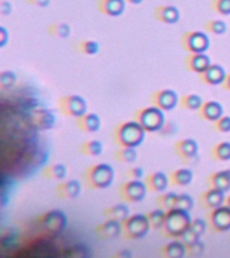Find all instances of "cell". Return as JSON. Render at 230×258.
Listing matches in <instances>:
<instances>
[{"instance_id": "obj_1", "label": "cell", "mask_w": 230, "mask_h": 258, "mask_svg": "<svg viewBox=\"0 0 230 258\" xmlns=\"http://www.w3.org/2000/svg\"><path fill=\"white\" fill-rule=\"evenodd\" d=\"M147 131L137 120H129L117 124L113 131V140L119 147L137 148L145 139Z\"/></svg>"}, {"instance_id": "obj_2", "label": "cell", "mask_w": 230, "mask_h": 258, "mask_svg": "<svg viewBox=\"0 0 230 258\" xmlns=\"http://www.w3.org/2000/svg\"><path fill=\"white\" fill-rule=\"evenodd\" d=\"M83 179L89 189H108L115 181V169L108 163L92 164L84 171Z\"/></svg>"}, {"instance_id": "obj_3", "label": "cell", "mask_w": 230, "mask_h": 258, "mask_svg": "<svg viewBox=\"0 0 230 258\" xmlns=\"http://www.w3.org/2000/svg\"><path fill=\"white\" fill-rule=\"evenodd\" d=\"M191 217L189 211L181 209H171L167 211L166 223L163 226V233L167 237L181 238L186 230L190 229L191 226Z\"/></svg>"}, {"instance_id": "obj_4", "label": "cell", "mask_w": 230, "mask_h": 258, "mask_svg": "<svg viewBox=\"0 0 230 258\" xmlns=\"http://www.w3.org/2000/svg\"><path fill=\"white\" fill-rule=\"evenodd\" d=\"M135 120H137L141 127L147 132L155 133V132H162V129L166 125L165 111L161 108L151 105V107L141 108L135 113Z\"/></svg>"}, {"instance_id": "obj_5", "label": "cell", "mask_w": 230, "mask_h": 258, "mask_svg": "<svg viewBox=\"0 0 230 258\" xmlns=\"http://www.w3.org/2000/svg\"><path fill=\"white\" fill-rule=\"evenodd\" d=\"M58 108L62 115L73 119H79L88 113V103L83 96L66 95L58 100Z\"/></svg>"}, {"instance_id": "obj_6", "label": "cell", "mask_w": 230, "mask_h": 258, "mask_svg": "<svg viewBox=\"0 0 230 258\" xmlns=\"http://www.w3.org/2000/svg\"><path fill=\"white\" fill-rule=\"evenodd\" d=\"M67 218L61 210H50L39 218L41 229L49 235H58L66 229Z\"/></svg>"}, {"instance_id": "obj_7", "label": "cell", "mask_w": 230, "mask_h": 258, "mask_svg": "<svg viewBox=\"0 0 230 258\" xmlns=\"http://www.w3.org/2000/svg\"><path fill=\"white\" fill-rule=\"evenodd\" d=\"M123 229L127 238L139 239L147 235L151 229V223H149L147 214H132L123 223Z\"/></svg>"}, {"instance_id": "obj_8", "label": "cell", "mask_w": 230, "mask_h": 258, "mask_svg": "<svg viewBox=\"0 0 230 258\" xmlns=\"http://www.w3.org/2000/svg\"><path fill=\"white\" fill-rule=\"evenodd\" d=\"M181 46L187 53H206L210 47V38L203 31H186L181 37Z\"/></svg>"}, {"instance_id": "obj_9", "label": "cell", "mask_w": 230, "mask_h": 258, "mask_svg": "<svg viewBox=\"0 0 230 258\" xmlns=\"http://www.w3.org/2000/svg\"><path fill=\"white\" fill-rule=\"evenodd\" d=\"M148 191L147 183L141 179H129L119 187L120 197L128 203H139L145 198Z\"/></svg>"}, {"instance_id": "obj_10", "label": "cell", "mask_w": 230, "mask_h": 258, "mask_svg": "<svg viewBox=\"0 0 230 258\" xmlns=\"http://www.w3.org/2000/svg\"><path fill=\"white\" fill-rule=\"evenodd\" d=\"M29 123L35 131H50L55 125V115L47 108H37L30 113Z\"/></svg>"}, {"instance_id": "obj_11", "label": "cell", "mask_w": 230, "mask_h": 258, "mask_svg": "<svg viewBox=\"0 0 230 258\" xmlns=\"http://www.w3.org/2000/svg\"><path fill=\"white\" fill-rule=\"evenodd\" d=\"M152 105L161 108L162 111H173L177 108V105L179 104V96L175 91L173 89H159V91L154 92L149 97Z\"/></svg>"}, {"instance_id": "obj_12", "label": "cell", "mask_w": 230, "mask_h": 258, "mask_svg": "<svg viewBox=\"0 0 230 258\" xmlns=\"http://www.w3.org/2000/svg\"><path fill=\"white\" fill-rule=\"evenodd\" d=\"M174 151L183 160V163H194V160L198 159L199 144L197 143V140L191 139V137L178 140L174 143Z\"/></svg>"}, {"instance_id": "obj_13", "label": "cell", "mask_w": 230, "mask_h": 258, "mask_svg": "<svg viewBox=\"0 0 230 258\" xmlns=\"http://www.w3.org/2000/svg\"><path fill=\"white\" fill-rule=\"evenodd\" d=\"M210 65H211V59L206 53H189L185 58L186 69L198 74V75L205 73L206 70L210 67Z\"/></svg>"}, {"instance_id": "obj_14", "label": "cell", "mask_w": 230, "mask_h": 258, "mask_svg": "<svg viewBox=\"0 0 230 258\" xmlns=\"http://www.w3.org/2000/svg\"><path fill=\"white\" fill-rule=\"evenodd\" d=\"M210 223L217 231H229L230 230V209L226 205L214 209L209 214Z\"/></svg>"}, {"instance_id": "obj_15", "label": "cell", "mask_w": 230, "mask_h": 258, "mask_svg": "<svg viewBox=\"0 0 230 258\" xmlns=\"http://www.w3.org/2000/svg\"><path fill=\"white\" fill-rule=\"evenodd\" d=\"M226 70L223 69V66L219 63H211L210 67L206 70L205 73L199 74V79L203 83L210 86H218L223 85V82L226 79Z\"/></svg>"}, {"instance_id": "obj_16", "label": "cell", "mask_w": 230, "mask_h": 258, "mask_svg": "<svg viewBox=\"0 0 230 258\" xmlns=\"http://www.w3.org/2000/svg\"><path fill=\"white\" fill-rule=\"evenodd\" d=\"M154 17L158 22L165 23V25H175L181 19V13L175 6L162 5L155 7L154 10Z\"/></svg>"}, {"instance_id": "obj_17", "label": "cell", "mask_w": 230, "mask_h": 258, "mask_svg": "<svg viewBox=\"0 0 230 258\" xmlns=\"http://www.w3.org/2000/svg\"><path fill=\"white\" fill-rule=\"evenodd\" d=\"M144 182L147 183L148 190L152 191V193H165L170 183H171L170 177L163 171H155L148 174Z\"/></svg>"}, {"instance_id": "obj_18", "label": "cell", "mask_w": 230, "mask_h": 258, "mask_svg": "<svg viewBox=\"0 0 230 258\" xmlns=\"http://www.w3.org/2000/svg\"><path fill=\"white\" fill-rule=\"evenodd\" d=\"M125 0H97V10L107 17L116 18L125 11Z\"/></svg>"}, {"instance_id": "obj_19", "label": "cell", "mask_w": 230, "mask_h": 258, "mask_svg": "<svg viewBox=\"0 0 230 258\" xmlns=\"http://www.w3.org/2000/svg\"><path fill=\"white\" fill-rule=\"evenodd\" d=\"M81 183L74 179L59 182L55 187V193L62 199H75L81 194Z\"/></svg>"}, {"instance_id": "obj_20", "label": "cell", "mask_w": 230, "mask_h": 258, "mask_svg": "<svg viewBox=\"0 0 230 258\" xmlns=\"http://www.w3.org/2000/svg\"><path fill=\"white\" fill-rule=\"evenodd\" d=\"M226 201V195L223 191L217 189H213V187H210L207 191L201 194V202L203 207L210 210L218 209V207H221V206L225 205Z\"/></svg>"}, {"instance_id": "obj_21", "label": "cell", "mask_w": 230, "mask_h": 258, "mask_svg": "<svg viewBox=\"0 0 230 258\" xmlns=\"http://www.w3.org/2000/svg\"><path fill=\"white\" fill-rule=\"evenodd\" d=\"M124 233L123 223L115 219H107L96 227V234L100 238H117Z\"/></svg>"}, {"instance_id": "obj_22", "label": "cell", "mask_w": 230, "mask_h": 258, "mask_svg": "<svg viewBox=\"0 0 230 258\" xmlns=\"http://www.w3.org/2000/svg\"><path fill=\"white\" fill-rule=\"evenodd\" d=\"M198 112H199V116H201L203 120L215 123L217 120H219L222 116H223V107H222V104L218 103V101L209 100V101H205V103H203L202 108Z\"/></svg>"}, {"instance_id": "obj_23", "label": "cell", "mask_w": 230, "mask_h": 258, "mask_svg": "<svg viewBox=\"0 0 230 258\" xmlns=\"http://www.w3.org/2000/svg\"><path fill=\"white\" fill-rule=\"evenodd\" d=\"M75 125L83 132L95 133V132H99L100 128H101V119L97 113L88 112L79 119H75Z\"/></svg>"}, {"instance_id": "obj_24", "label": "cell", "mask_w": 230, "mask_h": 258, "mask_svg": "<svg viewBox=\"0 0 230 258\" xmlns=\"http://www.w3.org/2000/svg\"><path fill=\"white\" fill-rule=\"evenodd\" d=\"M207 183L213 189L221 190L223 193H227L230 190V168L221 169V171L213 172L207 178Z\"/></svg>"}, {"instance_id": "obj_25", "label": "cell", "mask_w": 230, "mask_h": 258, "mask_svg": "<svg viewBox=\"0 0 230 258\" xmlns=\"http://www.w3.org/2000/svg\"><path fill=\"white\" fill-rule=\"evenodd\" d=\"M187 254V247L181 239H174L161 250L162 258H183Z\"/></svg>"}, {"instance_id": "obj_26", "label": "cell", "mask_w": 230, "mask_h": 258, "mask_svg": "<svg viewBox=\"0 0 230 258\" xmlns=\"http://www.w3.org/2000/svg\"><path fill=\"white\" fill-rule=\"evenodd\" d=\"M42 175L46 179L49 181H55V182H62L66 179V175H67V167H66L65 163H51L49 164L47 167L43 168V172Z\"/></svg>"}, {"instance_id": "obj_27", "label": "cell", "mask_w": 230, "mask_h": 258, "mask_svg": "<svg viewBox=\"0 0 230 258\" xmlns=\"http://www.w3.org/2000/svg\"><path fill=\"white\" fill-rule=\"evenodd\" d=\"M194 181V172L190 168H177L175 171L170 174V182L171 185L178 186V187H186L191 185Z\"/></svg>"}, {"instance_id": "obj_28", "label": "cell", "mask_w": 230, "mask_h": 258, "mask_svg": "<svg viewBox=\"0 0 230 258\" xmlns=\"http://www.w3.org/2000/svg\"><path fill=\"white\" fill-rule=\"evenodd\" d=\"M104 215L107 219H115L124 223L131 217V210L127 205H115L104 210Z\"/></svg>"}, {"instance_id": "obj_29", "label": "cell", "mask_w": 230, "mask_h": 258, "mask_svg": "<svg viewBox=\"0 0 230 258\" xmlns=\"http://www.w3.org/2000/svg\"><path fill=\"white\" fill-rule=\"evenodd\" d=\"M91 250L83 243H75L66 247L62 253V258H91Z\"/></svg>"}, {"instance_id": "obj_30", "label": "cell", "mask_w": 230, "mask_h": 258, "mask_svg": "<svg viewBox=\"0 0 230 258\" xmlns=\"http://www.w3.org/2000/svg\"><path fill=\"white\" fill-rule=\"evenodd\" d=\"M47 33H49L50 37L63 39V38L69 37L71 29L65 22H54V23H50L47 26Z\"/></svg>"}, {"instance_id": "obj_31", "label": "cell", "mask_w": 230, "mask_h": 258, "mask_svg": "<svg viewBox=\"0 0 230 258\" xmlns=\"http://www.w3.org/2000/svg\"><path fill=\"white\" fill-rule=\"evenodd\" d=\"M203 100L199 95H195V93H189V95H185L181 99L179 104H181L182 108H185L187 111H199L203 105Z\"/></svg>"}, {"instance_id": "obj_32", "label": "cell", "mask_w": 230, "mask_h": 258, "mask_svg": "<svg viewBox=\"0 0 230 258\" xmlns=\"http://www.w3.org/2000/svg\"><path fill=\"white\" fill-rule=\"evenodd\" d=\"M211 157L217 161L230 160V141H221L211 148Z\"/></svg>"}, {"instance_id": "obj_33", "label": "cell", "mask_w": 230, "mask_h": 258, "mask_svg": "<svg viewBox=\"0 0 230 258\" xmlns=\"http://www.w3.org/2000/svg\"><path fill=\"white\" fill-rule=\"evenodd\" d=\"M104 151V145L100 140H88L80 145V152L87 156H100Z\"/></svg>"}, {"instance_id": "obj_34", "label": "cell", "mask_w": 230, "mask_h": 258, "mask_svg": "<svg viewBox=\"0 0 230 258\" xmlns=\"http://www.w3.org/2000/svg\"><path fill=\"white\" fill-rule=\"evenodd\" d=\"M74 49L84 55H96L100 51V43L93 39H84L80 41Z\"/></svg>"}, {"instance_id": "obj_35", "label": "cell", "mask_w": 230, "mask_h": 258, "mask_svg": "<svg viewBox=\"0 0 230 258\" xmlns=\"http://www.w3.org/2000/svg\"><path fill=\"white\" fill-rule=\"evenodd\" d=\"M149 223H151L152 229H163L166 223V218H167V211L165 209H157L152 210L147 214Z\"/></svg>"}, {"instance_id": "obj_36", "label": "cell", "mask_w": 230, "mask_h": 258, "mask_svg": "<svg viewBox=\"0 0 230 258\" xmlns=\"http://www.w3.org/2000/svg\"><path fill=\"white\" fill-rule=\"evenodd\" d=\"M115 159L121 163L131 164L137 159V151H136V148L119 147V149L115 152Z\"/></svg>"}, {"instance_id": "obj_37", "label": "cell", "mask_w": 230, "mask_h": 258, "mask_svg": "<svg viewBox=\"0 0 230 258\" xmlns=\"http://www.w3.org/2000/svg\"><path fill=\"white\" fill-rule=\"evenodd\" d=\"M178 197H179V194L177 193H166V194H161V195L158 197L157 201L162 209H165L166 211H169V210L175 209V207H177Z\"/></svg>"}, {"instance_id": "obj_38", "label": "cell", "mask_w": 230, "mask_h": 258, "mask_svg": "<svg viewBox=\"0 0 230 258\" xmlns=\"http://www.w3.org/2000/svg\"><path fill=\"white\" fill-rule=\"evenodd\" d=\"M205 30L207 33L214 34V35H223L227 31V25L226 22L221 19H211V21L205 22Z\"/></svg>"}, {"instance_id": "obj_39", "label": "cell", "mask_w": 230, "mask_h": 258, "mask_svg": "<svg viewBox=\"0 0 230 258\" xmlns=\"http://www.w3.org/2000/svg\"><path fill=\"white\" fill-rule=\"evenodd\" d=\"M18 77L17 74L11 71V70H5L0 73V88L3 91H7V89H13L14 86L17 85Z\"/></svg>"}, {"instance_id": "obj_40", "label": "cell", "mask_w": 230, "mask_h": 258, "mask_svg": "<svg viewBox=\"0 0 230 258\" xmlns=\"http://www.w3.org/2000/svg\"><path fill=\"white\" fill-rule=\"evenodd\" d=\"M211 9L214 10V13L223 15V17H229L230 0H213L211 2Z\"/></svg>"}, {"instance_id": "obj_41", "label": "cell", "mask_w": 230, "mask_h": 258, "mask_svg": "<svg viewBox=\"0 0 230 258\" xmlns=\"http://www.w3.org/2000/svg\"><path fill=\"white\" fill-rule=\"evenodd\" d=\"M194 207V199L190 197L189 194H179L177 202V207L175 209L185 210V211H189Z\"/></svg>"}, {"instance_id": "obj_42", "label": "cell", "mask_w": 230, "mask_h": 258, "mask_svg": "<svg viewBox=\"0 0 230 258\" xmlns=\"http://www.w3.org/2000/svg\"><path fill=\"white\" fill-rule=\"evenodd\" d=\"M179 239H181L186 246H190L193 245V243H195V242L201 241V235L198 233H195V231L190 227V229L186 230L185 233H183V235H182Z\"/></svg>"}, {"instance_id": "obj_43", "label": "cell", "mask_w": 230, "mask_h": 258, "mask_svg": "<svg viewBox=\"0 0 230 258\" xmlns=\"http://www.w3.org/2000/svg\"><path fill=\"white\" fill-rule=\"evenodd\" d=\"M214 129L219 133H230V116H222L214 123Z\"/></svg>"}, {"instance_id": "obj_44", "label": "cell", "mask_w": 230, "mask_h": 258, "mask_svg": "<svg viewBox=\"0 0 230 258\" xmlns=\"http://www.w3.org/2000/svg\"><path fill=\"white\" fill-rule=\"evenodd\" d=\"M187 247V254H190V255H194V257H197V255H201L203 251H205V243L202 241H198L195 242V243H193V245L190 246H186Z\"/></svg>"}, {"instance_id": "obj_45", "label": "cell", "mask_w": 230, "mask_h": 258, "mask_svg": "<svg viewBox=\"0 0 230 258\" xmlns=\"http://www.w3.org/2000/svg\"><path fill=\"white\" fill-rule=\"evenodd\" d=\"M190 227H191V229H193L195 233H198L202 237V234L206 231V227H207V225H206L205 219H202V218H195V219L191 222V226H190Z\"/></svg>"}, {"instance_id": "obj_46", "label": "cell", "mask_w": 230, "mask_h": 258, "mask_svg": "<svg viewBox=\"0 0 230 258\" xmlns=\"http://www.w3.org/2000/svg\"><path fill=\"white\" fill-rule=\"evenodd\" d=\"M127 177L129 179H141L144 177V169L141 167H131L127 171Z\"/></svg>"}, {"instance_id": "obj_47", "label": "cell", "mask_w": 230, "mask_h": 258, "mask_svg": "<svg viewBox=\"0 0 230 258\" xmlns=\"http://www.w3.org/2000/svg\"><path fill=\"white\" fill-rule=\"evenodd\" d=\"M13 13V5L10 3L9 0H2V3H0V14L2 15H10V14Z\"/></svg>"}, {"instance_id": "obj_48", "label": "cell", "mask_w": 230, "mask_h": 258, "mask_svg": "<svg viewBox=\"0 0 230 258\" xmlns=\"http://www.w3.org/2000/svg\"><path fill=\"white\" fill-rule=\"evenodd\" d=\"M30 6H34V7H39V9H46L47 6L50 5L51 0H26Z\"/></svg>"}, {"instance_id": "obj_49", "label": "cell", "mask_w": 230, "mask_h": 258, "mask_svg": "<svg viewBox=\"0 0 230 258\" xmlns=\"http://www.w3.org/2000/svg\"><path fill=\"white\" fill-rule=\"evenodd\" d=\"M9 31L6 27H0V47H5L7 45V41H9Z\"/></svg>"}, {"instance_id": "obj_50", "label": "cell", "mask_w": 230, "mask_h": 258, "mask_svg": "<svg viewBox=\"0 0 230 258\" xmlns=\"http://www.w3.org/2000/svg\"><path fill=\"white\" fill-rule=\"evenodd\" d=\"M112 258H132V253L129 250H120L119 253H116Z\"/></svg>"}, {"instance_id": "obj_51", "label": "cell", "mask_w": 230, "mask_h": 258, "mask_svg": "<svg viewBox=\"0 0 230 258\" xmlns=\"http://www.w3.org/2000/svg\"><path fill=\"white\" fill-rule=\"evenodd\" d=\"M222 86L225 88L226 91L230 92V73L226 75V79H225V82H223V85H222Z\"/></svg>"}, {"instance_id": "obj_52", "label": "cell", "mask_w": 230, "mask_h": 258, "mask_svg": "<svg viewBox=\"0 0 230 258\" xmlns=\"http://www.w3.org/2000/svg\"><path fill=\"white\" fill-rule=\"evenodd\" d=\"M127 3L129 5H133V6H137V5H141L143 3V0H125Z\"/></svg>"}, {"instance_id": "obj_53", "label": "cell", "mask_w": 230, "mask_h": 258, "mask_svg": "<svg viewBox=\"0 0 230 258\" xmlns=\"http://www.w3.org/2000/svg\"><path fill=\"white\" fill-rule=\"evenodd\" d=\"M225 205H226V206H227V207H229V209H230V195H227V197H226Z\"/></svg>"}]
</instances>
